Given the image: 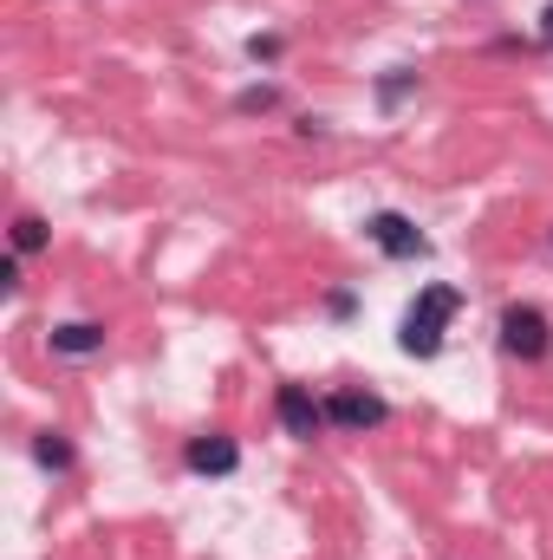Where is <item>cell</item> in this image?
<instances>
[{"label": "cell", "mask_w": 553, "mask_h": 560, "mask_svg": "<svg viewBox=\"0 0 553 560\" xmlns=\"http://www.w3.org/2000/svg\"><path fill=\"white\" fill-rule=\"evenodd\" d=\"M541 20H548V26H541V46H553V7L541 13Z\"/></svg>", "instance_id": "cell-10"}, {"label": "cell", "mask_w": 553, "mask_h": 560, "mask_svg": "<svg viewBox=\"0 0 553 560\" xmlns=\"http://www.w3.org/2000/svg\"><path fill=\"white\" fill-rule=\"evenodd\" d=\"M365 229H372V242H378L391 261H416V255H423V235H416V222H411V215H398V209H378Z\"/></svg>", "instance_id": "cell-3"}, {"label": "cell", "mask_w": 553, "mask_h": 560, "mask_svg": "<svg viewBox=\"0 0 553 560\" xmlns=\"http://www.w3.org/2000/svg\"><path fill=\"white\" fill-rule=\"evenodd\" d=\"M456 306H462L456 287H423V293H416V306L404 313V352H411V359H430V352L443 346V326H449Z\"/></svg>", "instance_id": "cell-1"}, {"label": "cell", "mask_w": 553, "mask_h": 560, "mask_svg": "<svg viewBox=\"0 0 553 560\" xmlns=\"http://www.w3.org/2000/svg\"><path fill=\"white\" fill-rule=\"evenodd\" d=\"M33 456H39V463H46V469H66V463H72V443H66V436H59V430H46V436H39V443H33Z\"/></svg>", "instance_id": "cell-9"}, {"label": "cell", "mask_w": 553, "mask_h": 560, "mask_svg": "<svg viewBox=\"0 0 553 560\" xmlns=\"http://www.w3.org/2000/svg\"><path fill=\"white\" fill-rule=\"evenodd\" d=\"M52 352H66V359H92V352H105V326H92V319L52 326Z\"/></svg>", "instance_id": "cell-7"}, {"label": "cell", "mask_w": 553, "mask_h": 560, "mask_svg": "<svg viewBox=\"0 0 553 560\" xmlns=\"http://www.w3.org/2000/svg\"><path fill=\"white\" fill-rule=\"evenodd\" d=\"M46 248V222L39 215H20L13 222V255H39Z\"/></svg>", "instance_id": "cell-8"}, {"label": "cell", "mask_w": 553, "mask_h": 560, "mask_svg": "<svg viewBox=\"0 0 553 560\" xmlns=\"http://www.w3.org/2000/svg\"><path fill=\"white\" fill-rule=\"evenodd\" d=\"M280 423L293 430V436H319V423H326V405H313V392L306 385H280Z\"/></svg>", "instance_id": "cell-4"}, {"label": "cell", "mask_w": 553, "mask_h": 560, "mask_svg": "<svg viewBox=\"0 0 553 560\" xmlns=\"http://www.w3.org/2000/svg\"><path fill=\"white\" fill-rule=\"evenodd\" d=\"M235 463H242L235 436H196V443H189V469H196V476H228Z\"/></svg>", "instance_id": "cell-6"}, {"label": "cell", "mask_w": 553, "mask_h": 560, "mask_svg": "<svg viewBox=\"0 0 553 560\" xmlns=\"http://www.w3.org/2000/svg\"><path fill=\"white\" fill-rule=\"evenodd\" d=\"M326 418L345 423V430H372V423H385V398H378V392H339V398L326 405Z\"/></svg>", "instance_id": "cell-5"}, {"label": "cell", "mask_w": 553, "mask_h": 560, "mask_svg": "<svg viewBox=\"0 0 553 560\" xmlns=\"http://www.w3.org/2000/svg\"><path fill=\"white\" fill-rule=\"evenodd\" d=\"M502 346H508L515 359H541L553 346L548 313H541V306H508V313H502Z\"/></svg>", "instance_id": "cell-2"}]
</instances>
